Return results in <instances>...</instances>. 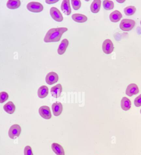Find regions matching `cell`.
Returning <instances> with one entry per match:
<instances>
[{"label": "cell", "mask_w": 141, "mask_h": 155, "mask_svg": "<svg viewBox=\"0 0 141 155\" xmlns=\"http://www.w3.org/2000/svg\"><path fill=\"white\" fill-rule=\"evenodd\" d=\"M67 30L65 27L51 28L47 32L43 40L45 43L59 41L64 33Z\"/></svg>", "instance_id": "cell-1"}, {"label": "cell", "mask_w": 141, "mask_h": 155, "mask_svg": "<svg viewBox=\"0 0 141 155\" xmlns=\"http://www.w3.org/2000/svg\"><path fill=\"white\" fill-rule=\"evenodd\" d=\"M135 25V20L131 19H122L120 23V28L125 31L131 30Z\"/></svg>", "instance_id": "cell-2"}, {"label": "cell", "mask_w": 141, "mask_h": 155, "mask_svg": "<svg viewBox=\"0 0 141 155\" xmlns=\"http://www.w3.org/2000/svg\"><path fill=\"white\" fill-rule=\"evenodd\" d=\"M27 8L29 11L33 12H40L43 9V5L37 2H30L27 4Z\"/></svg>", "instance_id": "cell-3"}, {"label": "cell", "mask_w": 141, "mask_h": 155, "mask_svg": "<svg viewBox=\"0 0 141 155\" xmlns=\"http://www.w3.org/2000/svg\"><path fill=\"white\" fill-rule=\"evenodd\" d=\"M21 132L20 126L18 124H14L12 125L9 129V135L11 139H15V137H18Z\"/></svg>", "instance_id": "cell-4"}, {"label": "cell", "mask_w": 141, "mask_h": 155, "mask_svg": "<svg viewBox=\"0 0 141 155\" xmlns=\"http://www.w3.org/2000/svg\"><path fill=\"white\" fill-rule=\"evenodd\" d=\"M102 50L104 53L106 54H110L113 52L114 46L113 42L109 39H105L103 42Z\"/></svg>", "instance_id": "cell-5"}, {"label": "cell", "mask_w": 141, "mask_h": 155, "mask_svg": "<svg viewBox=\"0 0 141 155\" xmlns=\"http://www.w3.org/2000/svg\"><path fill=\"white\" fill-rule=\"evenodd\" d=\"M50 13L51 18L56 21L61 22L64 19L62 15L59 10L57 8H51L50 10Z\"/></svg>", "instance_id": "cell-6"}, {"label": "cell", "mask_w": 141, "mask_h": 155, "mask_svg": "<svg viewBox=\"0 0 141 155\" xmlns=\"http://www.w3.org/2000/svg\"><path fill=\"white\" fill-rule=\"evenodd\" d=\"M39 113L40 116L45 119H50L52 116L50 108L48 106H42L39 109Z\"/></svg>", "instance_id": "cell-7"}, {"label": "cell", "mask_w": 141, "mask_h": 155, "mask_svg": "<svg viewBox=\"0 0 141 155\" xmlns=\"http://www.w3.org/2000/svg\"><path fill=\"white\" fill-rule=\"evenodd\" d=\"M139 93L138 86L135 84H131L127 87L126 90V94L129 97L137 94Z\"/></svg>", "instance_id": "cell-8"}, {"label": "cell", "mask_w": 141, "mask_h": 155, "mask_svg": "<svg viewBox=\"0 0 141 155\" xmlns=\"http://www.w3.org/2000/svg\"><path fill=\"white\" fill-rule=\"evenodd\" d=\"M58 76L54 72H51L46 75V82L48 85H51L57 83L58 80Z\"/></svg>", "instance_id": "cell-9"}, {"label": "cell", "mask_w": 141, "mask_h": 155, "mask_svg": "<svg viewBox=\"0 0 141 155\" xmlns=\"http://www.w3.org/2000/svg\"><path fill=\"white\" fill-rule=\"evenodd\" d=\"M62 92V86L61 84H58L53 87L51 89V94L53 97L57 98L60 97Z\"/></svg>", "instance_id": "cell-10"}, {"label": "cell", "mask_w": 141, "mask_h": 155, "mask_svg": "<svg viewBox=\"0 0 141 155\" xmlns=\"http://www.w3.org/2000/svg\"><path fill=\"white\" fill-rule=\"evenodd\" d=\"M63 105L60 102H57L52 105V109L53 115L55 116H60L63 111Z\"/></svg>", "instance_id": "cell-11"}, {"label": "cell", "mask_w": 141, "mask_h": 155, "mask_svg": "<svg viewBox=\"0 0 141 155\" xmlns=\"http://www.w3.org/2000/svg\"><path fill=\"white\" fill-rule=\"evenodd\" d=\"M61 9L63 12L67 15H70L71 13V8L69 0H64L62 2Z\"/></svg>", "instance_id": "cell-12"}, {"label": "cell", "mask_w": 141, "mask_h": 155, "mask_svg": "<svg viewBox=\"0 0 141 155\" xmlns=\"http://www.w3.org/2000/svg\"><path fill=\"white\" fill-rule=\"evenodd\" d=\"M122 13L118 10H115L110 14L109 18L110 20L113 22H119L122 18Z\"/></svg>", "instance_id": "cell-13"}, {"label": "cell", "mask_w": 141, "mask_h": 155, "mask_svg": "<svg viewBox=\"0 0 141 155\" xmlns=\"http://www.w3.org/2000/svg\"><path fill=\"white\" fill-rule=\"evenodd\" d=\"M69 45V41L67 39H63L58 49V53L60 55L64 54Z\"/></svg>", "instance_id": "cell-14"}, {"label": "cell", "mask_w": 141, "mask_h": 155, "mask_svg": "<svg viewBox=\"0 0 141 155\" xmlns=\"http://www.w3.org/2000/svg\"><path fill=\"white\" fill-rule=\"evenodd\" d=\"M53 151L57 155H65L64 148L58 143H54L51 145Z\"/></svg>", "instance_id": "cell-15"}, {"label": "cell", "mask_w": 141, "mask_h": 155, "mask_svg": "<svg viewBox=\"0 0 141 155\" xmlns=\"http://www.w3.org/2000/svg\"><path fill=\"white\" fill-rule=\"evenodd\" d=\"M121 107L122 110L127 111L131 107V102L127 97H123L121 101Z\"/></svg>", "instance_id": "cell-16"}, {"label": "cell", "mask_w": 141, "mask_h": 155, "mask_svg": "<svg viewBox=\"0 0 141 155\" xmlns=\"http://www.w3.org/2000/svg\"><path fill=\"white\" fill-rule=\"evenodd\" d=\"M101 1L95 0L91 5L90 9L91 12L94 13H97L99 12L101 5Z\"/></svg>", "instance_id": "cell-17"}, {"label": "cell", "mask_w": 141, "mask_h": 155, "mask_svg": "<svg viewBox=\"0 0 141 155\" xmlns=\"http://www.w3.org/2000/svg\"><path fill=\"white\" fill-rule=\"evenodd\" d=\"M72 18L74 21L78 23H83L88 20L86 16L81 14H74L72 15Z\"/></svg>", "instance_id": "cell-18"}, {"label": "cell", "mask_w": 141, "mask_h": 155, "mask_svg": "<svg viewBox=\"0 0 141 155\" xmlns=\"http://www.w3.org/2000/svg\"><path fill=\"white\" fill-rule=\"evenodd\" d=\"M49 93V88L46 85H42L40 87L38 90V96L40 98L42 99L46 97Z\"/></svg>", "instance_id": "cell-19"}, {"label": "cell", "mask_w": 141, "mask_h": 155, "mask_svg": "<svg viewBox=\"0 0 141 155\" xmlns=\"http://www.w3.org/2000/svg\"><path fill=\"white\" fill-rule=\"evenodd\" d=\"M3 109L9 114H12L15 110V107L12 101H9L3 106Z\"/></svg>", "instance_id": "cell-20"}, {"label": "cell", "mask_w": 141, "mask_h": 155, "mask_svg": "<svg viewBox=\"0 0 141 155\" xmlns=\"http://www.w3.org/2000/svg\"><path fill=\"white\" fill-rule=\"evenodd\" d=\"M21 5V2L19 0H9L7 3L8 8L10 9L18 8Z\"/></svg>", "instance_id": "cell-21"}, {"label": "cell", "mask_w": 141, "mask_h": 155, "mask_svg": "<svg viewBox=\"0 0 141 155\" xmlns=\"http://www.w3.org/2000/svg\"><path fill=\"white\" fill-rule=\"evenodd\" d=\"M136 11V8L135 6H128L125 8L124 9V12L126 15L127 16L132 15L135 14Z\"/></svg>", "instance_id": "cell-22"}, {"label": "cell", "mask_w": 141, "mask_h": 155, "mask_svg": "<svg viewBox=\"0 0 141 155\" xmlns=\"http://www.w3.org/2000/svg\"><path fill=\"white\" fill-rule=\"evenodd\" d=\"M103 5L104 8L107 11H110L113 9L114 7V4L113 1H103Z\"/></svg>", "instance_id": "cell-23"}, {"label": "cell", "mask_w": 141, "mask_h": 155, "mask_svg": "<svg viewBox=\"0 0 141 155\" xmlns=\"http://www.w3.org/2000/svg\"><path fill=\"white\" fill-rule=\"evenodd\" d=\"M71 4L73 6V8L75 11L79 10L81 7V2L79 0H72L71 1Z\"/></svg>", "instance_id": "cell-24"}, {"label": "cell", "mask_w": 141, "mask_h": 155, "mask_svg": "<svg viewBox=\"0 0 141 155\" xmlns=\"http://www.w3.org/2000/svg\"><path fill=\"white\" fill-rule=\"evenodd\" d=\"M9 94L6 92H2L0 93V103H3L9 98Z\"/></svg>", "instance_id": "cell-25"}, {"label": "cell", "mask_w": 141, "mask_h": 155, "mask_svg": "<svg viewBox=\"0 0 141 155\" xmlns=\"http://www.w3.org/2000/svg\"><path fill=\"white\" fill-rule=\"evenodd\" d=\"M134 104L135 107H139L141 106V94L138 96L134 100Z\"/></svg>", "instance_id": "cell-26"}, {"label": "cell", "mask_w": 141, "mask_h": 155, "mask_svg": "<svg viewBox=\"0 0 141 155\" xmlns=\"http://www.w3.org/2000/svg\"><path fill=\"white\" fill-rule=\"evenodd\" d=\"M24 155H33L32 148L29 146H27L25 148Z\"/></svg>", "instance_id": "cell-27"}, {"label": "cell", "mask_w": 141, "mask_h": 155, "mask_svg": "<svg viewBox=\"0 0 141 155\" xmlns=\"http://www.w3.org/2000/svg\"><path fill=\"white\" fill-rule=\"evenodd\" d=\"M58 2V0H47L45 1L46 3L48 4H54Z\"/></svg>", "instance_id": "cell-28"}, {"label": "cell", "mask_w": 141, "mask_h": 155, "mask_svg": "<svg viewBox=\"0 0 141 155\" xmlns=\"http://www.w3.org/2000/svg\"><path fill=\"white\" fill-rule=\"evenodd\" d=\"M125 1H125V0H117L116 2L119 3H122L125 2Z\"/></svg>", "instance_id": "cell-29"}, {"label": "cell", "mask_w": 141, "mask_h": 155, "mask_svg": "<svg viewBox=\"0 0 141 155\" xmlns=\"http://www.w3.org/2000/svg\"><path fill=\"white\" fill-rule=\"evenodd\" d=\"M140 113L141 114V110H140Z\"/></svg>", "instance_id": "cell-30"}, {"label": "cell", "mask_w": 141, "mask_h": 155, "mask_svg": "<svg viewBox=\"0 0 141 155\" xmlns=\"http://www.w3.org/2000/svg\"><path fill=\"white\" fill-rule=\"evenodd\" d=\"M140 24H141V21H140Z\"/></svg>", "instance_id": "cell-31"}]
</instances>
